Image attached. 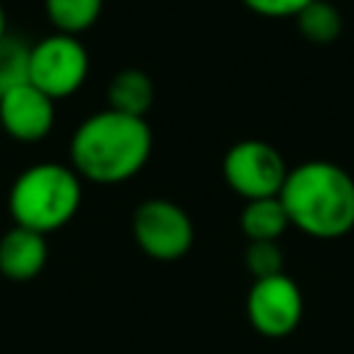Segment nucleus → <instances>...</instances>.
<instances>
[{
    "instance_id": "f257e3e1",
    "label": "nucleus",
    "mask_w": 354,
    "mask_h": 354,
    "mask_svg": "<svg viewBox=\"0 0 354 354\" xmlns=\"http://www.w3.org/2000/svg\"><path fill=\"white\" fill-rule=\"evenodd\" d=\"M152 155L147 119L102 108L86 116L69 138V166L80 180L116 185L136 177Z\"/></svg>"
},
{
    "instance_id": "f03ea898",
    "label": "nucleus",
    "mask_w": 354,
    "mask_h": 354,
    "mask_svg": "<svg viewBox=\"0 0 354 354\" xmlns=\"http://www.w3.org/2000/svg\"><path fill=\"white\" fill-rule=\"evenodd\" d=\"M279 199L290 227L310 238L335 241L354 230V177L332 160L290 166Z\"/></svg>"
},
{
    "instance_id": "7ed1b4c3",
    "label": "nucleus",
    "mask_w": 354,
    "mask_h": 354,
    "mask_svg": "<svg viewBox=\"0 0 354 354\" xmlns=\"http://www.w3.org/2000/svg\"><path fill=\"white\" fill-rule=\"evenodd\" d=\"M83 202V180L69 163L41 160L22 169L8 188V213L17 227L50 235L66 227Z\"/></svg>"
},
{
    "instance_id": "20e7f679",
    "label": "nucleus",
    "mask_w": 354,
    "mask_h": 354,
    "mask_svg": "<svg viewBox=\"0 0 354 354\" xmlns=\"http://www.w3.org/2000/svg\"><path fill=\"white\" fill-rule=\"evenodd\" d=\"M130 232L136 246L158 263H174L194 246V221L183 205L152 196L133 210Z\"/></svg>"
},
{
    "instance_id": "39448f33",
    "label": "nucleus",
    "mask_w": 354,
    "mask_h": 354,
    "mask_svg": "<svg viewBox=\"0 0 354 354\" xmlns=\"http://www.w3.org/2000/svg\"><path fill=\"white\" fill-rule=\"evenodd\" d=\"M288 171L290 169H288L282 152L263 138L235 141L224 152V160H221V174L227 180V185L243 202L279 196Z\"/></svg>"
},
{
    "instance_id": "423d86ee",
    "label": "nucleus",
    "mask_w": 354,
    "mask_h": 354,
    "mask_svg": "<svg viewBox=\"0 0 354 354\" xmlns=\"http://www.w3.org/2000/svg\"><path fill=\"white\" fill-rule=\"evenodd\" d=\"M88 69H91L88 50L77 36L50 33L36 44H30L28 83H33L55 102L72 97L86 83Z\"/></svg>"
},
{
    "instance_id": "0eeeda50",
    "label": "nucleus",
    "mask_w": 354,
    "mask_h": 354,
    "mask_svg": "<svg viewBox=\"0 0 354 354\" xmlns=\"http://www.w3.org/2000/svg\"><path fill=\"white\" fill-rule=\"evenodd\" d=\"M304 315V296L293 277L285 271L266 279H252L246 293V318L263 337L290 335Z\"/></svg>"
},
{
    "instance_id": "6e6552de",
    "label": "nucleus",
    "mask_w": 354,
    "mask_h": 354,
    "mask_svg": "<svg viewBox=\"0 0 354 354\" xmlns=\"http://www.w3.org/2000/svg\"><path fill=\"white\" fill-rule=\"evenodd\" d=\"M55 124V100L33 83H22L0 97V127L22 144H36L50 136Z\"/></svg>"
},
{
    "instance_id": "1a4fd4ad",
    "label": "nucleus",
    "mask_w": 354,
    "mask_h": 354,
    "mask_svg": "<svg viewBox=\"0 0 354 354\" xmlns=\"http://www.w3.org/2000/svg\"><path fill=\"white\" fill-rule=\"evenodd\" d=\"M47 254V235L14 224L0 235V277L8 282H30L44 271Z\"/></svg>"
},
{
    "instance_id": "9d476101",
    "label": "nucleus",
    "mask_w": 354,
    "mask_h": 354,
    "mask_svg": "<svg viewBox=\"0 0 354 354\" xmlns=\"http://www.w3.org/2000/svg\"><path fill=\"white\" fill-rule=\"evenodd\" d=\"M105 100H108L111 111L147 119L149 108L155 105V83H152V77L144 69L127 66V69H119L108 80Z\"/></svg>"
},
{
    "instance_id": "9b49d317",
    "label": "nucleus",
    "mask_w": 354,
    "mask_h": 354,
    "mask_svg": "<svg viewBox=\"0 0 354 354\" xmlns=\"http://www.w3.org/2000/svg\"><path fill=\"white\" fill-rule=\"evenodd\" d=\"M241 232L246 241H279L288 227H290V218H288V210L282 205L279 196H268V199H252L243 205L241 210Z\"/></svg>"
},
{
    "instance_id": "f8f14e48",
    "label": "nucleus",
    "mask_w": 354,
    "mask_h": 354,
    "mask_svg": "<svg viewBox=\"0 0 354 354\" xmlns=\"http://www.w3.org/2000/svg\"><path fill=\"white\" fill-rule=\"evenodd\" d=\"M44 14L55 33L80 36L100 19L102 0H44Z\"/></svg>"
},
{
    "instance_id": "ddd939ff",
    "label": "nucleus",
    "mask_w": 354,
    "mask_h": 354,
    "mask_svg": "<svg viewBox=\"0 0 354 354\" xmlns=\"http://www.w3.org/2000/svg\"><path fill=\"white\" fill-rule=\"evenodd\" d=\"M296 25L301 30V36L313 44H332L340 30H343V17L337 11L335 3L329 0H313L299 17H296Z\"/></svg>"
},
{
    "instance_id": "4468645a",
    "label": "nucleus",
    "mask_w": 354,
    "mask_h": 354,
    "mask_svg": "<svg viewBox=\"0 0 354 354\" xmlns=\"http://www.w3.org/2000/svg\"><path fill=\"white\" fill-rule=\"evenodd\" d=\"M28 69H30V44L6 33L0 39V97L28 83Z\"/></svg>"
},
{
    "instance_id": "2eb2a0df",
    "label": "nucleus",
    "mask_w": 354,
    "mask_h": 354,
    "mask_svg": "<svg viewBox=\"0 0 354 354\" xmlns=\"http://www.w3.org/2000/svg\"><path fill=\"white\" fill-rule=\"evenodd\" d=\"M243 266L252 279H266L282 274V249L279 241H246Z\"/></svg>"
},
{
    "instance_id": "dca6fc26",
    "label": "nucleus",
    "mask_w": 354,
    "mask_h": 354,
    "mask_svg": "<svg viewBox=\"0 0 354 354\" xmlns=\"http://www.w3.org/2000/svg\"><path fill=\"white\" fill-rule=\"evenodd\" d=\"M241 3L266 19H288V17L296 19L313 0H241Z\"/></svg>"
},
{
    "instance_id": "f3484780",
    "label": "nucleus",
    "mask_w": 354,
    "mask_h": 354,
    "mask_svg": "<svg viewBox=\"0 0 354 354\" xmlns=\"http://www.w3.org/2000/svg\"><path fill=\"white\" fill-rule=\"evenodd\" d=\"M8 33V19H6V8H3V0H0V39Z\"/></svg>"
}]
</instances>
